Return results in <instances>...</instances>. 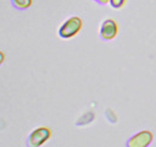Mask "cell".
Returning <instances> with one entry per match:
<instances>
[{
	"label": "cell",
	"mask_w": 156,
	"mask_h": 147,
	"mask_svg": "<svg viewBox=\"0 0 156 147\" xmlns=\"http://www.w3.org/2000/svg\"><path fill=\"white\" fill-rule=\"evenodd\" d=\"M82 27H83L82 20L77 16H73V17L67 18L60 26V28L57 31V34L62 39H69V38H73L76 34H78L79 31L82 29Z\"/></svg>",
	"instance_id": "cell-1"
},
{
	"label": "cell",
	"mask_w": 156,
	"mask_h": 147,
	"mask_svg": "<svg viewBox=\"0 0 156 147\" xmlns=\"http://www.w3.org/2000/svg\"><path fill=\"white\" fill-rule=\"evenodd\" d=\"M51 137V130L45 126L37 127L30 131L27 137V147H40Z\"/></svg>",
	"instance_id": "cell-2"
},
{
	"label": "cell",
	"mask_w": 156,
	"mask_h": 147,
	"mask_svg": "<svg viewBox=\"0 0 156 147\" xmlns=\"http://www.w3.org/2000/svg\"><path fill=\"white\" fill-rule=\"evenodd\" d=\"M154 136L149 130H141L129 137L126 142V147H149L152 143Z\"/></svg>",
	"instance_id": "cell-3"
},
{
	"label": "cell",
	"mask_w": 156,
	"mask_h": 147,
	"mask_svg": "<svg viewBox=\"0 0 156 147\" xmlns=\"http://www.w3.org/2000/svg\"><path fill=\"white\" fill-rule=\"evenodd\" d=\"M100 38L102 40H112L118 34V24L112 18H106L100 26Z\"/></svg>",
	"instance_id": "cell-4"
},
{
	"label": "cell",
	"mask_w": 156,
	"mask_h": 147,
	"mask_svg": "<svg viewBox=\"0 0 156 147\" xmlns=\"http://www.w3.org/2000/svg\"><path fill=\"white\" fill-rule=\"evenodd\" d=\"M95 119V114L93 111H87L83 115H80L77 120H76V126H85L89 125L90 123H93Z\"/></svg>",
	"instance_id": "cell-5"
},
{
	"label": "cell",
	"mask_w": 156,
	"mask_h": 147,
	"mask_svg": "<svg viewBox=\"0 0 156 147\" xmlns=\"http://www.w3.org/2000/svg\"><path fill=\"white\" fill-rule=\"evenodd\" d=\"M11 4L17 10H27L32 5V0H11Z\"/></svg>",
	"instance_id": "cell-6"
},
{
	"label": "cell",
	"mask_w": 156,
	"mask_h": 147,
	"mask_svg": "<svg viewBox=\"0 0 156 147\" xmlns=\"http://www.w3.org/2000/svg\"><path fill=\"white\" fill-rule=\"evenodd\" d=\"M105 118H106V119L108 120V123H111V124H116L117 120H118L116 113H115L112 109H106V110H105Z\"/></svg>",
	"instance_id": "cell-7"
},
{
	"label": "cell",
	"mask_w": 156,
	"mask_h": 147,
	"mask_svg": "<svg viewBox=\"0 0 156 147\" xmlns=\"http://www.w3.org/2000/svg\"><path fill=\"white\" fill-rule=\"evenodd\" d=\"M108 2L113 9H122L126 4V0H110Z\"/></svg>",
	"instance_id": "cell-8"
},
{
	"label": "cell",
	"mask_w": 156,
	"mask_h": 147,
	"mask_svg": "<svg viewBox=\"0 0 156 147\" xmlns=\"http://www.w3.org/2000/svg\"><path fill=\"white\" fill-rule=\"evenodd\" d=\"M94 1H96L99 5H106V4H108L110 0H94Z\"/></svg>",
	"instance_id": "cell-9"
},
{
	"label": "cell",
	"mask_w": 156,
	"mask_h": 147,
	"mask_svg": "<svg viewBox=\"0 0 156 147\" xmlns=\"http://www.w3.org/2000/svg\"><path fill=\"white\" fill-rule=\"evenodd\" d=\"M4 60H5V54H4V53L0 50V65L4 62Z\"/></svg>",
	"instance_id": "cell-10"
}]
</instances>
